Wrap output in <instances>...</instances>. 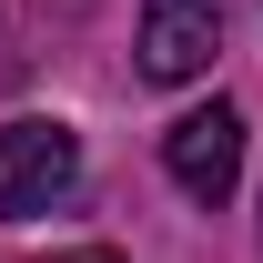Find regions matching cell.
<instances>
[{"label": "cell", "instance_id": "cell-1", "mask_svg": "<svg viewBox=\"0 0 263 263\" xmlns=\"http://www.w3.org/2000/svg\"><path fill=\"white\" fill-rule=\"evenodd\" d=\"M81 193V132L61 111H21L0 122V223H41L51 202Z\"/></svg>", "mask_w": 263, "mask_h": 263}, {"label": "cell", "instance_id": "cell-2", "mask_svg": "<svg viewBox=\"0 0 263 263\" xmlns=\"http://www.w3.org/2000/svg\"><path fill=\"white\" fill-rule=\"evenodd\" d=\"M162 172H172V193H182V202L223 213V202H233V182H243V111H233L223 91H213V101H193V111L162 132Z\"/></svg>", "mask_w": 263, "mask_h": 263}, {"label": "cell", "instance_id": "cell-3", "mask_svg": "<svg viewBox=\"0 0 263 263\" xmlns=\"http://www.w3.org/2000/svg\"><path fill=\"white\" fill-rule=\"evenodd\" d=\"M132 51H142V81H162V91L202 81L223 61V0H142Z\"/></svg>", "mask_w": 263, "mask_h": 263}, {"label": "cell", "instance_id": "cell-4", "mask_svg": "<svg viewBox=\"0 0 263 263\" xmlns=\"http://www.w3.org/2000/svg\"><path fill=\"white\" fill-rule=\"evenodd\" d=\"M41 263H122L111 243H71V253H41Z\"/></svg>", "mask_w": 263, "mask_h": 263}, {"label": "cell", "instance_id": "cell-5", "mask_svg": "<svg viewBox=\"0 0 263 263\" xmlns=\"http://www.w3.org/2000/svg\"><path fill=\"white\" fill-rule=\"evenodd\" d=\"M253 253H263V213H253Z\"/></svg>", "mask_w": 263, "mask_h": 263}]
</instances>
